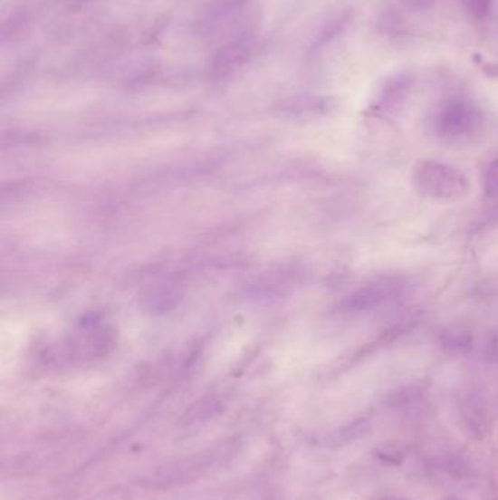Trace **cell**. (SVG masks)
I'll return each instance as SVG.
<instances>
[{"instance_id": "6da1fadb", "label": "cell", "mask_w": 498, "mask_h": 500, "mask_svg": "<svg viewBox=\"0 0 498 500\" xmlns=\"http://www.w3.org/2000/svg\"><path fill=\"white\" fill-rule=\"evenodd\" d=\"M487 118L471 97L450 91L433 104L426 114V130L445 145H464L483 135Z\"/></svg>"}, {"instance_id": "7a4b0ae2", "label": "cell", "mask_w": 498, "mask_h": 500, "mask_svg": "<svg viewBox=\"0 0 498 500\" xmlns=\"http://www.w3.org/2000/svg\"><path fill=\"white\" fill-rule=\"evenodd\" d=\"M237 452V442L230 440L181 458L171 459L148 474L145 477V486L154 489H171L197 482L208 474L221 470L235 458Z\"/></svg>"}, {"instance_id": "3957f363", "label": "cell", "mask_w": 498, "mask_h": 500, "mask_svg": "<svg viewBox=\"0 0 498 500\" xmlns=\"http://www.w3.org/2000/svg\"><path fill=\"white\" fill-rule=\"evenodd\" d=\"M412 185L421 197L440 202L461 199L471 189L464 171L436 159H421L414 166Z\"/></svg>"}, {"instance_id": "277c9868", "label": "cell", "mask_w": 498, "mask_h": 500, "mask_svg": "<svg viewBox=\"0 0 498 500\" xmlns=\"http://www.w3.org/2000/svg\"><path fill=\"white\" fill-rule=\"evenodd\" d=\"M407 284L399 278H380L355 290L345 302V309L354 313L378 311V307L402 299Z\"/></svg>"}, {"instance_id": "5b68a950", "label": "cell", "mask_w": 498, "mask_h": 500, "mask_svg": "<svg viewBox=\"0 0 498 500\" xmlns=\"http://www.w3.org/2000/svg\"><path fill=\"white\" fill-rule=\"evenodd\" d=\"M414 75L411 72H399L390 76L381 85L378 97L374 100L373 109L376 113L390 114L400 111L405 102L411 97L414 88Z\"/></svg>"}, {"instance_id": "8992f818", "label": "cell", "mask_w": 498, "mask_h": 500, "mask_svg": "<svg viewBox=\"0 0 498 500\" xmlns=\"http://www.w3.org/2000/svg\"><path fill=\"white\" fill-rule=\"evenodd\" d=\"M464 4L472 18L483 21L490 15L494 0H464Z\"/></svg>"}, {"instance_id": "52a82bcc", "label": "cell", "mask_w": 498, "mask_h": 500, "mask_svg": "<svg viewBox=\"0 0 498 500\" xmlns=\"http://www.w3.org/2000/svg\"><path fill=\"white\" fill-rule=\"evenodd\" d=\"M485 190L490 197H498V159H493L485 170Z\"/></svg>"}, {"instance_id": "ba28073f", "label": "cell", "mask_w": 498, "mask_h": 500, "mask_svg": "<svg viewBox=\"0 0 498 500\" xmlns=\"http://www.w3.org/2000/svg\"><path fill=\"white\" fill-rule=\"evenodd\" d=\"M407 2H409L412 6H417V8H424V6H428L431 2H435V0H407Z\"/></svg>"}]
</instances>
